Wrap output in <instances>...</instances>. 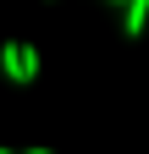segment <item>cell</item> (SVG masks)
Here are the masks:
<instances>
[{
    "instance_id": "277c9868",
    "label": "cell",
    "mask_w": 149,
    "mask_h": 154,
    "mask_svg": "<svg viewBox=\"0 0 149 154\" xmlns=\"http://www.w3.org/2000/svg\"><path fill=\"white\" fill-rule=\"evenodd\" d=\"M50 6H55V0H50ZM110 6H127V0H110Z\"/></svg>"
},
{
    "instance_id": "7a4b0ae2",
    "label": "cell",
    "mask_w": 149,
    "mask_h": 154,
    "mask_svg": "<svg viewBox=\"0 0 149 154\" xmlns=\"http://www.w3.org/2000/svg\"><path fill=\"white\" fill-rule=\"evenodd\" d=\"M144 28H149V0H127V6H122V33L138 38Z\"/></svg>"
},
{
    "instance_id": "6da1fadb",
    "label": "cell",
    "mask_w": 149,
    "mask_h": 154,
    "mask_svg": "<svg viewBox=\"0 0 149 154\" xmlns=\"http://www.w3.org/2000/svg\"><path fill=\"white\" fill-rule=\"evenodd\" d=\"M0 72H6V83H17V88L39 83V50H33V44H17V38H6V44H0Z\"/></svg>"
},
{
    "instance_id": "5b68a950",
    "label": "cell",
    "mask_w": 149,
    "mask_h": 154,
    "mask_svg": "<svg viewBox=\"0 0 149 154\" xmlns=\"http://www.w3.org/2000/svg\"><path fill=\"white\" fill-rule=\"evenodd\" d=\"M0 154H17V149H0Z\"/></svg>"
},
{
    "instance_id": "3957f363",
    "label": "cell",
    "mask_w": 149,
    "mask_h": 154,
    "mask_svg": "<svg viewBox=\"0 0 149 154\" xmlns=\"http://www.w3.org/2000/svg\"><path fill=\"white\" fill-rule=\"evenodd\" d=\"M22 154H55V149H22Z\"/></svg>"
}]
</instances>
